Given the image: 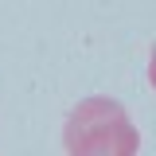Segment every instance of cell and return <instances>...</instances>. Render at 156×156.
<instances>
[{"label": "cell", "mask_w": 156, "mask_h": 156, "mask_svg": "<svg viewBox=\"0 0 156 156\" xmlns=\"http://www.w3.org/2000/svg\"><path fill=\"white\" fill-rule=\"evenodd\" d=\"M62 144L74 156H133L140 148V136H136V129H133V121H129L121 101L86 98L66 117Z\"/></svg>", "instance_id": "6da1fadb"}, {"label": "cell", "mask_w": 156, "mask_h": 156, "mask_svg": "<svg viewBox=\"0 0 156 156\" xmlns=\"http://www.w3.org/2000/svg\"><path fill=\"white\" fill-rule=\"evenodd\" d=\"M148 82H152V90H156V51H152V62H148Z\"/></svg>", "instance_id": "7a4b0ae2"}]
</instances>
